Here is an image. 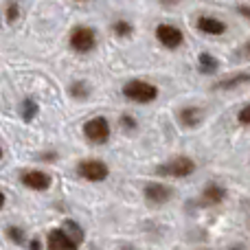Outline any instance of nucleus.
Returning a JSON list of instances; mask_svg holds the SVG:
<instances>
[{
  "mask_svg": "<svg viewBox=\"0 0 250 250\" xmlns=\"http://www.w3.org/2000/svg\"><path fill=\"white\" fill-rule=\"evenodd\" d=\"M195 169H198V165H195L193 158H189V156H173L167 163L158 165L156 173L163 178H189L195 173Z\"/></svg>",
  "mask_w": 250,
  "mask_h": 250,
  "instance_id": "7ed1b4c3",
  "label": "nucleus"
},
{
  "mask_svg": "<svg viewBox=\"0 0 250 250\" xmlns=\"http://www.w3.org/2000/svg\"><path fill=\"white\" fill-rule=\"evenodd\" d=\"M77 2H86V0H77Z\"/></svg>",
  "mask_w": 250,
  "mask_h": 250,
  "instance_id": "c756f323",
  "label": "nucleus"
},
{
  "mask_svg": "<svg viewBox=\"0 0 250 250\" xmlns=\"http://www.w3.org/2000/svg\"><path fill=\"white\" fill-rule=\"evenodd\" d=\"M2 156H4V151H2V147H0V160H2Z\"/></svg>",
  "mask_w": 250,
  "mask_h": 250,
  "instance_id": "c85d7f7f",
  "label": "nucleus"
},
{
  "mask_svg": "<svg viewBox=\"0 0 250 250\" xmlns=\"http://www.w3.org/2000/svg\"><path fill=\"white\" fill-rule=\"evenodd\" d=\"M97 42H99L97 31L86 24L73 26V31H70V35H68V46H70V51L77 53V55H88V53H92L97 48Z\"/></svg>",
  "mask_w": 250,
  "mask_h": 250,
  "instance_id": "f03ea898",
  "label": "nucleus"
},
{
  "mask_svg": "<svg viewBox=\"0 0 250 250\" xmlns=\"http://www.w3.org/2000/svg\"><path fill=\"white\" fill-rule=\"evenodd\" d=\"M18 18H20V4H18V0H11L4 9V20H7V24H13Z\"/></svg>",
  "mask_w": 250,
  "mask_h": 250,
  "instance_id": "6ab92c4d",
  "label": "nucleus"
},
{
  "mask_svg": "<svg viewBox=\"0 0 250 250\" xmlns=\"http://www.w3.org/2000/svg\"><path fill=\"white\" fill-rule=\"evenodd\" d=\"M176 117H178V123L185 129H193V127H198V125H202L204 110L198 108V105H185V108L178 110Z\"/></svg>",
  "mask_w": 250,
  "mask_h": 250,
  "instance_id": "9d476101",
  "label": "nucleus"
},
{
  "mask_svg": "<svg viewBox=\"0 0 250 250\" xmlns=\"http://www.w3.org/2000/svg\"><path fill=\"white\" fill-rule=\"evenodd\" d=\"M237 11H239V16H244L246 20H250V7H248V4H239Z\"/></svg>",
  "mask_w": 250,
  "mask_h": 250,
  "instance_id": "393cba45",
  "label": "nucleus"
},
{
  "mask_svg": "<svg viewBox=\"0 0 250 250\" xmlns=\"http://www.w3.org/2000/svg\"><path fill=\"white\" fill-rule=\"evenodd\" d=\"M29 250H44V244H42V239H38V237L29 239Z\"/></svg>",
  "mask_w": 250,
  "mask_h": 250,
  "instance_id": "5701e85b",
  "label": "nucleus"
},
{
  "mask_svg": "<svg viewBox=\"0 0 250 250\" xmlns=\"http://www.w3.org/2000/svg\"><path fill=\"white\" fill-rule=\"evenodd\" d=\"M82 246L79 244H75L73 239L68 237V235L62 230V226L60 229H53V230H48V235H46V250H79Z\"/></svg>",
  "mask_w": 250,
  "mask_h": 250,
  "instance_id": "1a4fd4ad",
  "label": "nucleus"
},
{
  "mask_svg": "<svg viewBox=\"0 0 250 250\" xmlns=\"http://www.w3.org/2000/svg\"><path fill=\"white\" fill-rule=\"evenodd\" d=\"M4 233H7V237L11 239L13 244H18V246L26 242V235H24V230H22L20 226H7V230H4Z\"/></svg>",
  "mask_w": 250,
  "mask_h": 250,
  "instance_id": "aec40b11",
  "label": "nucleus"
},
{
  "mask_svg": "<svg viewBox=\"0 0 250 250\" xmlns=\"http://www.w3.org/2000/svg\"><path fill=\"white\" fill-rule=\"evenodd\" d=\"M220 70V60L211 53H200L198 55V73L204 75V77H211Z\"/></svg>",
  "mask_w": 250,
  "mask_h": 250,
  "instance_id": "4468645a",
  "label": "nucleus"
},
{
  "mask_svg": "<svg viewBox=\"0 0 250 250\" xmlns=\"http://www.w3.org/2000/svg\"><path fill=\"white\" fill-rule=\"evenodd\" d=\"M62 230H64V233L68 235V237L73 239L75 244H79V246H82V244H83V237H86V233H83V229H82V226H79L75 220H70V217H66V220L62 222Z\"/></svg>",
  "mask_w": 250,
  "mask_h": 250,
  "instance_id": "2eb2a0df",
  "label": "nucleus"
},
{
  "mask_svg": "<svg viewBox=\"0 0 250 250\" xmlns=\"http://www.w3.org/2000/svg\"><path fill=\"white\" fill-rule=\"evenodd\" d=\"M143 195H145V202L151 207H163L169 200L173 198V189L163 182H149V185L143 187Z\"/></svg>",
  "mask_w": 250,
  "mask_h": 250,
  "instance_id": "6e6552de",
  "label": "nucleus"
},
{
  "mask_svg": "<svg viewBox=\"0 0 250 250\" xmlns=\"http://www.w3.org/2000/svg\"><path fill=\"white\" fill-rule=\"evenodd\" d=\"M226 189L222 185H217V182H208L207 187L202 189V193H200V202L204 204V207H217V204H222L226 200Z\"/></svg>",
  "mask_w": 250,
  "mask_h": 250,
  "instance_id": "f8f14e48",
  "label": "nucleus"
},
{
  "mask_svg": "<svg viewBox=\"0 0 250 250\" xmlns=\"http://www.w3.org/2000/svg\"><path fill=\"white\" fill-rule=\"evenodd\" d=\"M40 114V105H38V101L35 99H24L22 101V105H20V117L24 119V121H33L35 117Z\"/></svg>",
  "mask_w": 250,
  "mask_h": 250,
  "instance_id": "f3484780",
  "label": "nucleus"
},
{
  "mask_svg": "<svg viewBox=\"0 0 250 250\" xmlns=\"http://www.w3.org/2000/svg\"><path fill=\"white\" fill-rule=\"evenodd\" d=\"M112 33L117 35V38H129V35L134 33V24L127 20H117L112 24Z\"/></svg>",
  "mask_w": 250,
  "mask_h": 250,
  "instance_id": "a211bd4d",
  "label": "nucleus"
},
{
  "mask_svg": "<svg viewBox=\"0 0 250 250\" xmlns=\"http://www.w3.org/2000/svg\"><path fill=\"white\" fill-rule=\"evenodd\" d=\"M77 176L86 182H104L110 176V167L99 158H86L77 163Z\"/></svg>",
  "mask_w": 250,
  "mask_h": 250,
  "instance_id": "20e7f679",
  "label": "nucleus"
},
{
  "mask_svg": "<svg viewBox=\"0 0 250 250\" xmlns=\"http://www.w3.org/2000/svg\"><path fill=\"white\" fill-rule=\"evenodd\" d=\"M119 125H121V129L123 132H127V134H132V132H136V127H138V121L132 117V114H121V119H119Z\"/></svg>",
  "mask_w": 250,
  "mask_h": 250,
  "instance_id": "412c9836",
  "label": "nucleus"
},
{
  "mask_svg": "<svg viewBox=\"0 0 250 250\" xmlns=\"http://www.w3.org/2000/svg\"><path fill=\"white\" fill-rule=\"evenodd\" d=\"M237 121H239V125H246V127H250V104L244 105V108L237 112Z\"/></svg>",
  "mask_w": 250,
  "mask_h": 250,
  "instance_id": "4be33fe9",
  "label": "nucleus"
},
{
  "mask_svg": "<svg viewBox=\"0 0 250 250\" xmlns=\"http://www.w3.org/2000/svg\"><path fill=\"white\" fill-rule=\"evenodd\" d=\"M68 92H70V97H73L75 101H88V99H90V95H92V88H90V83H88V82L77 79V82L70 83Z\"/></svg>",
  "mask_w": 250,
  "mask_h": 250,
  "instance_id": "dca6fc26",
  "label": "nucleus"
},
{
  "mask_svg": "<svg viewBox=\"0 0 250 250\" xmlns=\"http://www.w3.org/2000/svg\"><path fill=\"white\" fill-rule=\"evenodd\" d=\"M239 55H242V57H248V60H250V40H248V42H244V46L239 48Z\"/></svg>",
  "mask_w": 250,
  "mask_h": 250,
  "instance_id": "b1692460",
  "label": "nucleus"
},
{
  "mask_svg": "<svg viewBox=\"0 0 250 250\" xmlns=\"http://www.w3.org/2000/svg\"><path fill=\"white\" fill-rule=\"evenodd\" d=\"M248 82H250V73L248 70H239V73L226 75L217 83H213V90H233V88H239Z\"/></svg>",
  "mask_w": 250,
  "mask_h": 250,
  "instance_id": "ddd939ff",
  "label": "nucleus"
},
{
  "mask_svg": "<svg viewBox=\"0 0 250 250\" xmlns=\"http://www.w3.org/2000/svg\"><path fill=\"white\" fill-rule=\"evenodd\" d=\"M160 2H163L165 7H173V4H178V0H160Z\"/></svg>",
  "mask_w": 250,
  "mask_h": 250,
  "instance_id": "a878e982",
  "label": "nucleus"
},
{
  "mask_svg": "<svg viewBox=\"0 0 250 250\" xmlns=\"http://www.w3.org/2000/svg\"><path fill=\"white\" fill-rule=\"evenodd\" d=\"M230 250H244V246H233Z\"/></svg>",
  "mask_w": 250,
  "mask_h": 250,
  "instance_id": "cd10ccee",
  "label": "nucleus"
},
{
  "mask_svg": "<svg viewBox=\"0 0 250 250\" xmlns=\"http://www.w3.org/2000/svg\"><path fill=\"white\" fill-rule=\"evenodd\" d=\"M195 29L204 35H224L229 26H226L224 20H220L215 16H200L195 20Z\"/></svg>",
  "mask_w": 250,
  "mask_h": 250,
  "instance_id": "9b49d317",
  "label": "nucleus"
},
{
  "mask_svg": "<svg viewBox=\"0 0 250 250\" xmlns=\"http://www.w3.org/2000/svg\"><path fill=\"white\" fill-rule=\"evenodd\" d=\"M20 182H22V187H26L31 191H46V189H51L53 178H51V173L42 171V169H26V171L20 173Z\"/></svg>",
  "mask_w": 250,
  "mask_h": 250,
  "instance_id": "0eeeda50",
  "label": "nucleus"
},
{
  "mask_svg": "<svg viewBox=\"0 0 250 250\" xmlns=\"http://www.w3.org/2000/svg\"><path fill=\"white\" fill-rule=\"evenodd\" d=\"M121 92H123V97L127 101H132V104H141V105L154 104V101L158 99V95H160L158 86L145 82V79H129V82L123 83Z\"/></svg>",
  "mask_w": 250,
  "mask_h": 250,
  "instance_id": "f257e3e1",
  "label": "nucleus"
},
{
  "mask_svg": "<svg viewBox=\"0 0 250 250\" xmlns=\"http://www.w3.org/2000/svg\"><path fill=\"white\" fill-rule=\"evenodd\" d=\"M4 202H7V198H4V193H2V191H0V208L4 207Z\"/></svg>",
  "mask_w": 250,
  "mask_h": 250,
  "instance_id": "bb28decb",
  "label": "nucleus"
},
{
  "mask_svg": "<svg viewBox=\"0 0 250 250\" xmlns=\"http://www.w3.org/2000/svg\"><path fill=\"white\" fill-rule=\"evenodd\" d=\"M83 136L92 143V145H105L112 136V127L105 117H92L83 123Z\"/></svg>",
  "mask_w": 250,
  "mask_h": 250,
  "instance_id": "39448f33",
  "label": "nucleus"
},
{
  "mask_svg": "<svg viewBox=\"0 0 250 250\" xmlns=\"http://www.w3.org/2000/svg\"><path fill=\"white\" fill-rule=\"evenodd\" d=\"M156 40H158L160 46L169 48V51H176V48H180L185 44V33L176 24L163 22V24L156 26Z\"/></svg>",
  "mask_w": 250,
  "mask_h": 250,
  "instance_id": "423d86ee",
  "label": "nucleus"
}]
</instances>
